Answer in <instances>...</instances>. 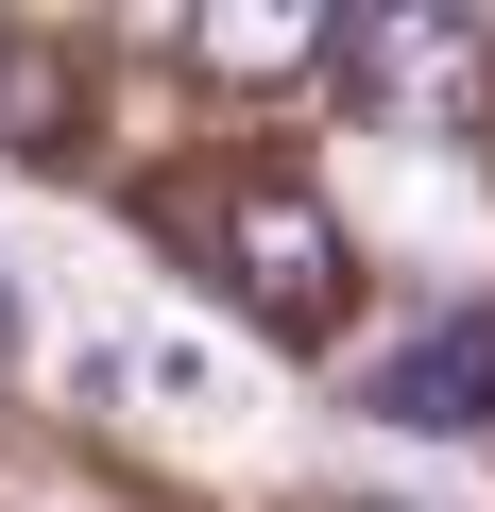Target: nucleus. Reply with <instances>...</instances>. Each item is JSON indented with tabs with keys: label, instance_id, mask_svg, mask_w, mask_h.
Listing matches in <instances>:
<instances>
[{
	"label": "nucleus",
	"instance_id": "8",
	"mask_svg": "<svg viewBox=\"0 0 495 512\" xmlns=\"http://www.w3.org/2000/svg\"><path fill=\"white\" fill-rule=\"evenodd\" d=\"M342 512H410V495H342Z\"/></svg>",
	"mask_w": 495,
	"mask_h": 512
},
{
	"label": "nucleus",
	"instance_id": "3",
	"mask_svg": "<svg viewBox=\"0 0 495 512\" xmlns=\"http://www.w3.org/2000/svg\"><path fill=\"white\" fill-rule=\"evenodd\" d=\"M376 410H393V427H495V308L410 325V359L376 376Z\"/></svg>",
	"mask_w": 495,
	"mask_h": 512
},
{
	"label": "nucleus",
	"instance_id": "1",
	"mask_svg": "<svg viewBox=\"0 0 495 512\" xmlns=\"http://www.w3.org/2000/svg\"><path fill=\"white\" fill-rule=\"evenodd\" d=\"M205 222V256H222V274H239V308H257V325H291V342H325L342 308H359V256H342V222L308 205V188H205L188 205Z\"/></svg>",
	"mask_w": 495,
	"mask_h": 512
},
{
	"label": "nucleus",
	"instance_id": "2",
	"mask_svg": "<svg viewBox=\"0 0 495 512\" xmlns=\"http://www.w3.org/2000/svg\"><path fill=\"white\" fill-rule=\"evenodd\" d=\"M342 69H359V86H376V120H410V137H478V103H495V35H478V18H427V0L359 18V35H342Z\"/></svg>",
	"mask_w": 495,
	"mask_h": 512
},
{
	"label": "nucleus",
	"instance_id": "7",
	"mask_svg": "<svg viewBox=\"0 0 495 512\" xmlns=\"http://www.w3.org/2000/svg\"><path fill=\"white\" fill-rule=\"evenodd\" d=\"M18 342H35V291H18V274H0V359H18Z\"/></svg>",
	"mask_w": 495,
	"mask_h": 512
},
{
	"label": "nucleus",
	"instance_id": "4",
	"mask_svg": "<svg viewBox=\"0 0 495 512\" xmlns=\"http://www.w3.org/2000/svg\"><path fill=\"white\" fill-rule=\"evenodd\" d=\"M188 69H222V86H308V69H342V18H308V0H222V18H188Z\"/></svg>",
	"mask_w": 495,
	"mask_h": 512
},
{
	"label": "nucleus",
	"instance_id": "5",
	"mask_svg": "<svg viewBox=\"0 0 495 512\" xmlns=\"http://www.w3.org/2000/svg\"><path fill=\"white\" fill-rule=\"evenodd\" d=\"M0 120H18L35 154H69V52H52V35H35V52L0 35Z\"/></svg>",
	"mask_w": 495,
	"mask_h": 512
},
{
	"label": "nucleus",
	"instance_id": "6",
	"mask_svg": "<svg viewBox=\"0 0 495 512\" xmlns=\"http://www.w3.org/2000/svg\"><path fill=\"white\" fill-rule=\"evenodd\" d=\"M103 393H120V410H137V393H171V410H205L222 376H205V342H120V359H103Z\"/></svg>",
	"mask_w": 495,
	"mask_h": 512
}]
</instances>
